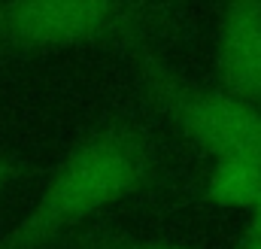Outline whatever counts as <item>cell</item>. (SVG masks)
I'll use <instances>...</instances> for the list:
<instances>
[{
  "mask_svg": "<svg viewBox=\"0 0 261 249\" xmlns=\"http://www.w3.org/2000/svg\"><path fill=\"white\" fill-rule=\"evenodd\" d=\"M249 213H252V222H249V225H252V234H249V237L261 240V197H258V204H255Z\"/></svg>",
  "mask_w": 261,
  "mask_h": 249,
  "instance_id": "8",
  "label": "cell"
},
{
  "mask_svg": "<svg viewBox=\"0 0 261 249\" xmlns=\"http://www.w3.org/2000/svg\"><path fill=\"white\" fill-rule=\"evenodd\" d=\"M240 249H261V240H255V237H249V240H246V243H243Z\"/></svg>",
  "mask_w": 261,
  "mask_h": 249,
  "instance_id": "9",
  "label": "cell"
},
{
  "mask_svg": "<svg viewBox=\"0 0 261 249\" xmlns=\"http://www.w3.org/2000/svg\"><path fill=\"white\" fill-rule=\"evenodd\" d=\"M203 194L216 207L231 210H252L261 197V161L252 158H219L213 161Z\"/></svg>",
  "mask_w": 261,
  "mask_h": 249,
  "instance_id": "5",
  "label": "cell"
},
{
  "mask_svg": "<svg viewBox=\"0 0 261 249\" xmlns=\"http://www.w3.org/2000/svg\"><path fill=\"white\" fill-rule=\"evenodd\" d=\"M216 76L231 97L261 110V3L240 0L219 12Z\"/></svg>",
  "mask_w": 261,
  "mask_h": 249,
  "instance_id": "4",
  "label": "cell"
},
{
  "mask_svg": "<svg viewBox=\"0 0 261 249\" xmlns=\"http://www.w3.org/2000/svg\"><path fill=\"white\" fill-rule=\"evenodd\" d=\"M158 9L113 0L0 3V52H52L97 43H146Z\"/></svg>",
  "mask_w": 261,
  "mask_h": 249,
  "instance_id": "3",
  "label": "cell"
},
{
  "mask_svg": "<svg viewBox=\"0 0 261 249\" xmlns=\"http://www.w3.org/2000/svg\"><path fill=\"white\" fill-rule=\"evenodd\" d=\"M21 177V164L9 155H0V197L9 191V186Z\"/></svg>",
  "mask_w": 261,
  "mask_h": 249,
  "instance_id": "7",
  "label": "cell"
},
{
  "mask_svg": "<svg viewBox=\"0 0 261 249\" xmlns=\"http://www.w3.org/2000/svg\"><path fill=\"white\" fill-rule=\"evenodd\" d=\"M134 70L152 101V107L173 124L186 140L219 158L261 161V110L231 97L222 88L182 79L167 61L137 46Z\"/></svg>",
  "mask_w": 261,
  "mask_h": 249,
  "instance_id": "2",
  "label": "cell"
},
{
  "mask_svg": "<svg viewBox=\"0 0 261 249\" xmlns=\"http://www.w3.org/2000/svg\"><path fill=\"white\" fill-rule=\"evenodd\" d=\"M161 155L155 140L128 122L94 128L49 173L34 207L3 237L0 249H49L76 225L149 188Z\"/></svg>",
  "mask_w": 261,
  "mask_h": 249,
  "instance_id": "1",
  "label": "cell"
},
{
  "mask_svg": "<svg viewBox=\"0 0 261 249\" xmlns=\"http://www.w3.org/2000/svg\"><path fill=\"white\" fill-rule=\"evenodd\" d=\"M76 243L82 249H197L182 246V243H167V240H152V237H137V234H125V231H110V228L85 231Z\"/></svg>",
  "mask_w": 261,
  "mask_h": 249,
  "instance_id": "6",
  "label": "cell"
}]
</instances>
